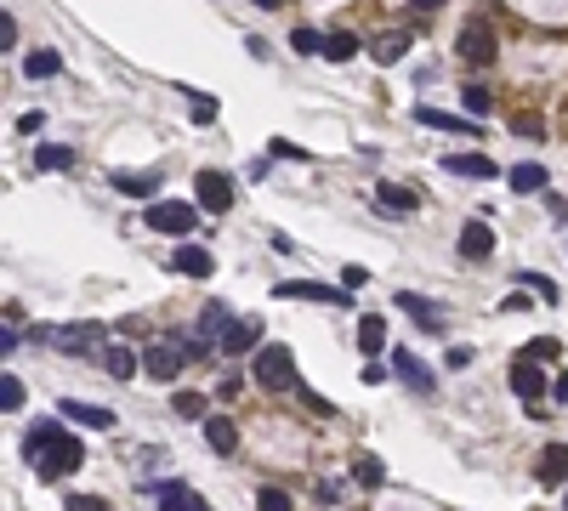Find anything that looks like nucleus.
<instances>
[{
	"mask_svg": "<svg viewBox=\"0 0 568 511\" xmlns=\"http://www.w3.org/2000/svg\"><path fill=\"white\" fill-rule=\"evenodd\" d=\"M250 375H256V387H267V392H290L296 387V358H290V347H256Z\"/></svg>",
	"mask_w": 568,
	"mask_h": 511,
	"instance_id": "obj_1",
	"label": "nucleus"
},
{
	"mask_svg": "<svg viewBox=\"0 0 568 511\" xmlns=\"http://www.w3.org/2000/svg\"><path fill=\"white\" fill-rule=\"evenodd\" d=\"M29 335L40 347H57V353H86V341H103V324H40Z\"/></svg>",
	"mask_w": 568,
	"mask_h": 511,
	"instance_id": "obj_2",
	"label": "nucleus"
},
{
	"mask_svg": "<svg viewBox=\"0 0 568 511\" xmlns=\"http://www.w3.org/2000/svg\"><path fill=\"white\" fill-rule=\"evenodd\" d=\"M80 460H86V443H80V438H69V432H63V438H57L52 449H46V455L35 460V472L46 477V483H57V477L80 472Z\"/></svg>",
	"mask_w": 568,
	"mask_h": 511,
	"instance_id": "obj_3",
	"label": "nucleus"
},
{
	"mask_svg": "<svg viewBox=\"0 0 568 511\" xmlns=\"http://www.w3.org/2000/svg\"><path fill=\"white\" fill-rule=\"evenodd\" d=\"M273 296L279 301H319V307H347V290L319 284V279H284V284H273Z\"/></svg>",
	"mask_w": 568,
	"mask_h": 511,
	"instance_id": "obj_4",
	"label": "nucleus"
},
{
	"mask_svg": "<svg viewBox=\"0 0 568 511\" xmlns=\"http://www.w3.org/2000/svg\"><path fill=\"white\" fill-rule=\"evenodd\" d=\"M188 353H182V341H154V347H142V370L154 375V381H177Z\"/></svg>",
	"mask_w": 568,
	"mask_h": 511,
	"instance_id": "obj_5",
	"label": "nucleus"
},
{
	"mask_svg": "<svg viewBox=\"0 0 568 511\" xmlns=\"http://www.w3.org/2000/svg\"><path fill=\"white\" fill-rule=\"evenodd\" d=\"M194 222H199V211L194 205H182V199H160L154 211H148V228H160V233H194Z\"/></svg>",
	"mask_w": 568,
	"mask_h": 511,
	"instance_id": "obj_6",
	"label": "nucleus"
},
{
	"mask_svg": "<svg viewBox=\"0 0 568 511\" xmlns=\"http://www.w3.org/2000/svg\"><path fill=\"white\" fill-rule=\"evenodd\" d=\"M194 199H199V211H228V205H233V182L222 177V171H199V177H194Z\"/></svg>",
	"mask_w": 568,
	"mask_h": 511,
	"instance_id": "obj_7",
	"label": "nucleus"
},
{
	"mask_svg": "<svg viewBox=\"0 0 568 511\" xmlns=\"http://www.w3.org/2000/svg\"><path fill=\"white\" fill-rule=\"evenodd\" d=\"M148 500H154L160 511H211V506H205V494H194L188 483H154Z\"/></svg>",
	"mask_w": 568,
	"mask_h": 511,
	"instance_id": "obj_8",
	"label": "nucleus"
},
{
	"mask_svg": "<svg viewBox=\"0 0 568 511\" xmlns=\"http://www.w3.org/2000/svg\"><path fill=\"white\" fill-rule=\"evenodd\" d=\"M461 57L466 63H495V29H489L483 18H472L461 29Z\"/></svg>",
	"mask_w": 568,
	"mask_h": 511,
	"instance_id": "obj_9",
	"label": "nucleus"
},
{
	"mask_svg": "<svg viewBox=\"0 0 568 511\" xmlns=\"http://www.w3.org/2000/svg\"><path fill=\"white\" fill-rule=\"evenodd\" d=\"M534 477H540L546 489H568V443H546V455H540Z\"/></svg>",
	"mask_w": 568,
	"mask_h": 511,
	"instance_id": "obj_10",
	"label": "nucleus"
},
{
	"mask_svg": "<svg viewBox=\"0 0 568 511\" xmlns=\"http://www.w3.org/2000/svg\"><path fill=\"white\" fill-rule=\"evenodd\" d=\"M461 256H466V262L495 256V228H489V222H466V228H461Z\"/></svg>",
	"mask_w": 568,
	"mask_h": 511,
	"instance_id": "obj_11",
	"label": "nucleus"
},
{
	"mask_svg": "<svg viewBox=\"0 0 568 511\" xmlns=\"http://www.w3.org/2000/svg\"><path fill=\"white\" fill-rule=\"evenodd\" d=\"M233 330V313H228V301H205V313H199V330L194 335H205L211 347H222V335Z\"/></svg>",
	"mask_w": 568,
	"mask_h": 511,
	"instance_id": "obj_12",
	"label": "nucleus"
},
{
	"mask_svg": "<svg viewBox=\"0 0 568 511\" xmlns=\"http://www.w3.org/2000/svg\"><path fill=\"white\" fill-rule=\"evenodd\" d=\"M512 392L523 398V404H534V398L546 392V375H540V364H534V358H517V364H512Z\"/></svg>",
	"mask_w": 568,
	"mask_h": 511,
	"instance_id": "obj_13",
	"label": "nucleus"
},
{
	"mask_svg": "<svg viewBox=\"0 0 568 511\" xmlns=\"http://www.w3.org/2000/svg\"><path fill=\"white\" fill-rule=\"evenodd\" d=\"M256 341H262V318L250 313V318H233V330L222 335V353H250V347H256Z\"/></svg>",
	"mask_w": 568,
	"mask_h": 511,
	"instance_id": "obj_14",
	"label": "nucleus"
},
{
	"mask_svg": "<svg viewBox=\"0 0 568 511\" xmlns=\"http://www.w3.org/2000/svg\"><path fill=\"white\" fill-rule=\"evenodd\" d=\"M392 375H398V381H409L415 392H432V370H426L409 347H398V353H392Z\"/></svg>",
	"mask_w": 568,
	"mask_h": 511,
	"instance_id": "obj_15",
	"label": "nucleus"
},
{
	"mask_svg": "<svg viewBox=\"0 0 568 511\" xmlns=\"http://www.w3.org/2000/svg\"><path fill=\"white\" fill-rule=\"evenodd\" d=\"M444 171H455V177H478V182L500 177V165H495L489 154H449V159H444Z\"/></svg>",
	"mask_w": 568,
	"mask_h": 511,
	"instance_id": "obj_16",
	"label": "nucleus"
},
{
	"mask_svg": "<svg viewBox=\"0 0 568 511\" xmlns=\"http://www.w3.org/2000/svg\"><path fill=\"white\" fill-rule=\"evenodd\" d=\"M171 267H177L182 279H211V273H216V256H205L199 245H182L177 256H171Z\"/></svg>",
	"mask_w": 568,
	"mask_h": 511,
	"instance_id": "obj_17",
	"label": "nucleus"
},
{
	"mask_svg": "<svg viewBox=\"0 0 568 511\" xmlns=\"http://www.w3.org/2000/svg\"><path fill=\"white\" fill-rule=\"evenodd\" d=\"M398 307H404L409 318H415V324H421V330H444V313H438V307H426V296H415V290H398Z\"/></svg>",
	"mask_w": 568,
	"mask_h": 511,
	"instance_id": "obj_18",
	"label": "nucleus"
},
{
	"mask_svg": "<svg viewBox=\"0 0 568 511\" xmlns=\"http://www.w3.org/2000/svg\"><path fill=\"white\" fill-rule=\"evenodd\" d=\"M375 205L387 216H415V194H409L404 182H381V188H375Z\"/></svg>",
	"mask_w": 568,
	"mask_h": 511,
	"instance_id": "obj_19",
	"label": "nucleus"
},
{
	"mask_svg": "<svg viewBox=\"0 0 568 511\" xmlns=\"http://www.w3.org/2000/svg\"><path fill=\"white\" fill-rule=\"evenodd\" d=\"M205 443H211L216 455H233V449H239V426H233L228 415H205Z\"/></svg>",
	"mask_w": 568,
	"mask_h": 511,
	"instance_id": "obj_20",
	"label": "nucleus"
},
{
	"mask_svg": "<svg viewBox=\"0 0 568 511\" xmlns=\"http://www.w3.org/2000/svg\"><path fill=\"white\" fill-rule=\"evenodd\" d=\"M57 415H63V421H74V426H91V432H108V426H114V415H108V409H97V404H69V398H63V409H57Z\"/></svg>",
	"mask_w": 568,
	"mask_h": 511,
	"instance_id": "obj_21",
	"label": "nucleus"
},
{
	"mask_svg": "<svg viewBox=\"0 0 568 511\" xmlns=\"http://www.w3.org/2000/svg\"><path fill=\"white\" fill-rule=\"evenodd\" d=\"M358 347H364L370 358L387 353V318H381V313H364V318H358Z\"/></svg>",
	"mask_w": 568,
	"mask_h": 511,
	"instance_id": "obj_22",
	"label": "nucleus"
},
{
	"mask_svg": "<svg viewBox=\"0 0 568 511\" xmlns=\"http://www.w3.org/2000/svg\"><path fill=\"white\" fill-rule=\"evenodd\" d=\"M57 438H63V426H57V421H40V426H29V438H23V460L35 466V460L46 455V449H52Z\"/></svg>",
	"mask_w": 568,
	"mask_h": 511,
	"instance_id": "obj_23",
	"label": "nucleus"
},
{
	"mask_svg": "<svg viewBox=\"0 0 568 511\" xmlns=\"http://www.w3.org/2000/svg\"><path fill=\"white\" fill-rule=\"evenodd\" d=\"M506 182H512V194H546V165H512L506 171Z\"/></svg>",
	"mask_w": 568,
	"mask_h": 511,
	"instance_id": "obj_24",
	"label": "nucleus"
},
{
	"mask_svg": "<svg viewBox=\"0 0 568 511\" xmlns=\"http://www.w3.org/2000/svg\"><path fill=\"white\" fill-rule=\"evenodd\" d=\"M415 120H421V125H432V131H478L472 120H461V114H444V108H432V103H421V108H415Z\"/></svg>",
	"mask_w": 568,
	"mask_h": 511,
	"instance_id": "obj_25",
	"label": "nucleus"
},
{
	"mask_svg": "<svg viewBox=\"0 0 568 511\" xmlns=\"http://www.w3.org/2000/svg\"><path fill=\"white\" fill-rule=\"evenodd\" d=\"M114 188H120V194H131V199H148L154 188H160V177H154V171H120V177H114Z\"/></svg>",
	"mask_w": 568,
	"mask_h": 511,
	"instance_id": "obj_26",
	"label": "nucleus"
},
{
	"mask_svg": "<svg viewBox=\"0 0 568 511\" xmlns=\"http://www.w3.org/2000/svg\"><path fill=\"white\" fill-rule=\"evenodd\" d=\"M35 165H40V171H69V165H74V148H63V142H40V148H35Z\"/></svg>",
	"mask_w": 568,
	"mask_h": 511,
	"instance_id": "obj_27",
	"label": "nucleus"
},
{
	"mask_svg": "<svg viewBox=\"0 0 568 511\" xmlns=\"http://www.w3.org/2000/svg\"><path fill=\"white\" fill-rule=\"evenodd\" d=\"M103 370L114 375V381L137 375V358H131V347H120V341H114V347H103Z\"/></svg>",
	"mask_w": 568,
	"mask_h": 511,
	"instance_id": "obj_28",
	"label": "nucleus"
},
{
	"mask_svg": "<svg viewBox=\"0 0 568 511\" xmlns=\"http://www.w3.org/2000/svg\"><path fill=\"white\" fill-rule=\"evenodd\" d=\"M57 69H63V57L57 52H29L23 57V74H29V80H52Z\"/></svg>",
	"mask_w": 568,
	"mask_h": 511,
	"instance_id": "obj_29",
	"label": "nucleus"
},
{
	"mask_svg": "<svg viewBox=\"0 0 568 511\" xmlns=\"http://www.w3.org/2000/svg\"><path fill=\"white\" fill-rule=\"evenodd\" d=\"M324 57H330V63H347V57H358V35H347V29L324 35Z\"/></svg>",
	"mask_w": 568,
	"mask_h": 511,
	"instance_id": "obj_30",
	"label": "nucleus"
},
{
	"mask_svg": "<svg viewBox=\"0 0 568 511\" xmlns=\"http://www.w3.org/2000/svg\"><path fill=\"white\" fill-rule=\"evenodd\" d=\"M353 477L364 483V489H381V483H387V466H381L375 455H358L353 460Z\"/></svg>",
	"mask_w": 568,
	"mask_h": 511,
	"instance_id": "obj_31",
	"label": "nucleus"
},
{
	"mask_svg": "<svg viewBox=\"0 0 568 511\" xmlns=\"http://www.w3.org/2000/svg\"><path fill=\"white\" fill-rule=\"evenodd\" d=\"M23 398H29V392H23L18 375H0V409L12 415V409H23Z\"/></svg>",
	"mask_w": 568,
	"mask_h": 511,
	"instance_id": "obj_32",
	"label": "nucleus"
},
{
	"mask_svg": "<svg viewBox=\"0 0 568 511\" xmlns=\"http://www.w3.org/2000/svg\"><path fill=\"white\" fill-rule=\"evenodd\" d=\"M171 409H177L182 421H205V398H199V392H177V398H171Z\"/></svg>",
	"mask_w": 568,
	"mask_h": 511,
	"instance_id": "obj_33",
	"label": "nucleus"
},
{
	"mask_svg": "<svg viewBox=\"0 0 568 511\" xmlns=\"http://www.w3.org/2000/svg\"><path fill=\"white\" fill-rule=\"evenodd\" d=\"M404 52H409V35H381L375 40V57H381V63H398Z\"/></svg>",
	"mask_w": 568,
	"mask_h": 511,
	"instance_id": "obj_34",
	"label": "nucleus"
},
{
	"mask_svg": "<svg viewBox=\"0 0 568 511\" xmlns=\"http://www.w3.org/2000/svg\"><path fill=\"white\" fill-rule=\"evenodd\" d=\"M290 46H296L302 57H313V52H324V35L319 29H290Z\"/></svg>",
	"mask_w": 568,
	"mask_h": 511,
	"instance_id": "obj_35",
	"label": "nucleus"
},
{
	"mask_svg": "<svg viewBox=\"0 0 568 511\" xmlns=\"http://www.w3.org/2000/svg\"><path fill=\"white\" fill-rule=\"evenodd\" d=\"M557 353H563V341H557V335H534V341H529L534 364H546V358H557Z\"/></svg>",
	"mask_w": 568,
	"mask_h": 511,
	"instance_id": "obj_36",
	"label": "nucleus"
},
{
	"mask_svg": "<svg viewBox=\"0 0 568 511\" xmlns=\"http://www.w3.org/2000/svg\"><path fill=\"white\" fill-rule=\"evenodd\" d=\"M256 506H262V511H296V500H290L284 489H262V494H256Z\"/></svg>",
	"mask_w": 568,
	"mask_h": 511,
	"instance_id": "obj_37",
	"label": "nucleus"
},
{
	"mask_svg": "<svg viewBox=\"0 0 568 511\" xmlns=\"http://www.w3.org/2000/svg\"><path fill=\"white\" fill-rule=\"evenodd\" d=\"M188 103H194V125H211V120H216V97H199V91H188Z\"/></svg>",
	"mask_w": 568,
	"mask_h": 511,
	"instance_id": "obj_38",
	"label": "nucleus"
},
{
	"mask_svg": "<svg viewBox=\"0 0 568 511\" xmlns=\"http://www.w3.org/2000/svg\"><path fill=\"white\" fill-rule=\"evenodd\" d=\"M461 103H466V114H489V91H483V86H466Z\"/></svg>",
	"mask_w": 568,
	"mask_h": 511,
	"instance_id": "obj_39",
	"label": "nucleus"
},
{
	"mask_svg": "<svg viewBox=\"0 0 568 511\" xmlns=\"http://www.w3.org/2000/svg\"><path fill=\"white\" fill-rule=\"evenodd\" d=\"M23 335H18V318H6V330H0V353H18Z\"/></svg>",
	"mask_w": 568,
	"mask_h": 511,
	"instance_id": "obj_40",
	"label": "nucleus"
},
{
	"mask_svg": "<svg viewBox=\"0 0 568 511\" xmlns=\"http://www.w3.org/2000/svg\"><path fill=\"white\" fill-rule=\"evenodd\" d=\"M12 46H18V18L6 12V18H0V52H12Z\"/></svg>",
	"mask_w": 568,
	"mask_h": 511,
	"instance_id": "obj_41",
	"label": "nucleus"
},
{
	"mask_svg": "<svg viewBox=\"0 0 568 511\" xmlns=\"http://www.w3.org/2000/svg\"><path fill=\"white\" fill-rule=\"evenodd\" d=\"M40 125H46V114H40V108H29V114H18V131H23V137H35Z\"/></svg>",
	"mask_w": 568,
	"mask_h": 511,
	"instance_id": "obj_42",
	"label": "nucleus"
},
{
	"mask_svg": "<svg viewBox=\"0 0 568 511\" xmlns=\"http://www.w3.org/2000/svg\"><path fill=\"white\" fill-rule=\"evenodd\" d=\"M267 154H273V159H302V148H296V142H284V137H273V148H267Z\"/></svg>",
	"mask_w": 568,
	"mask_h": 511,
	"instance_id": "obj_43",
	"label": "nucleus"
},
{
	"mask_svg": "<svg viewBox=\"0 0 568 511\" xmlns=\"http://www.w3.org/2000/svg\"><path fill=\"white\" fill-rule=\"evenodd\" d=\"M69 511H108L103 500H91V494H69Z\"/></svg>",
	"mask_w": 568,
	"mask_h": 511,
	"instance_id": "obj_44",
	"label": "nucleus"
},
{
	"mask_svg": "<svg viewBox=\"0 0 568 511\" xmlns=\"http://www.w3.org/2000/svg\"><path fill=\"white\" fill-rule=\"evenodd\" d=\"M512 131H517V137H546V125H540V120H517Z\"/></svg>",
	"mask_w": 568,
	"mask_h": 511,
	"instance_id": "obj_45",
	"label": "nucleus"
},
{
	"mask_svg": "<svg viewBox=\"0 0 568 511\" xmlns=\"http://www.w3.org/2000/svg\"><path fill=\"white\" fill-rule=\"evenodd\" d=\"M472 364V347H449V370H466Z\"/></svg>",
	"mask_w": 568,
	"mask_h": 511,
	"instance_id": "obj_46",
	"label": "nucleus"
},
{
	"mask_svg": "<svg viewBox=\"0 0 568 511\" xmlns=\"http://www.w3.org/2000/svg\"><path fill=\"white\" fill-rule=\"evenodd\" d=\"M523 290H534V296H546V301L557 296V290H551V279H523Z\"/></svg>",
	"mask_w": 568,
	"mask_h": 511,
	"instance_id": "obj_47",
	"label": "nucleus"
},
{
	"mask_svg": "<svg viewBox=\"0 0 568 511\" xmlns=\"http://www.w3.org/2000/svg\"><path fill=\"white\" fill-rule=\"evenodd\" d=\"M551 392H557V398H563V404H568V370L557 375V381H551Z\"/></svg>",
	"mask_w": 568,
	"mask_h": 511,
	"instance_id": "obj_48",
	"label": "nucleus"
},
{
	"mask_svg": "<svg viewBox=\"0 0 568 511\" xmlns=\"http://www.w3.org/2000/svg\"><path fill=\"white\" fill-rule=\"evenodd\" d=\"M256 6H262V12H279V6H284V0H256Z\"/></svg>",
	"mask_w": 568,
	"mask_h": 511,
	"instance_id": "obj_49",
	"label": "nucleus"
},
{
	"mask_svg": "<svg viewBox=\"0 0 568 511\" xmlns=\"http://www.w3.org/2000/svg\"><path fill=\"white\" fill-rule=\"evenodd\" d=\"M409 6H421V12H426V6H444V0H409Z\"/></svg>",
	"mask_w": 568,
	"mask_h": 511,
	"instance_id": "obj_50",
	"label": "nucleus"
},
{
	"mask_svg": "<svg viewBox=\"0 0 568 511\" xmlns=\"http://www.w3.org/2000/svg\"><path fill=\"white\" fill-rule=\"evenodd\" d=\"M563 506H568V489H563Z\"/></svg>",
	"mask_w": 568,
	"mask_h": 511,
	"instance_id": "obj_51",
	"label": "nucleus"
}]
</instances>
